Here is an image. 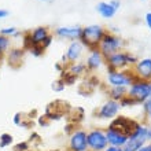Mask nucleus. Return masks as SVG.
<instances>
[{
  "label": "nucleus",
  "mask_w": 151,
  "mask_h": 151,
  "mask_svg": "<svg viewBox=\"0 0 151 151\" xmlns=\"http://www.w3.org/2000/svg\"><path fill=\"white\" fill-rule=\"evenodd\" d=\"M28 51L30 52V54H32L33 56H37V58H39V56L44 55V52H45V50H44V48L41 47V45H32V47L29 48Z\"/></svg>",
  "instance_id": "obj_25"
},
{
  "label": "nucleus",
  "mask_w": 151,
  "mask_h": 151,
  "mask_svg": "<svg viewBox=\"0 0 151 151\" xmlns=\"http://www.w3.org/2000/svg\"><path fill=\"white\" fill-rule=\"evenodd\" d=\"M147 143H151V127H147Z\"/></svg>",
  "instance_id": "obj_35"
},
{
  "label": "nucleus",
  "mask_w": 151,
  "mask_h": 151,
  "mask_svg": "<svg viewBox=\"0 0 151 151\" xmlns=\"http://www.w3.org/2000/svg\"><path fill=\"white\" fill-rule=\"evenodd\" d=\"M137 125H139V122L135 121V119L129 118V117H125V115H119V117H115V118L113 119L111 124H110L109 127L114 128V129H117L118 132H121V133H124L125 136L129 137V136L135 132Z\"/></svg>",
  "instance_id": "obj_8"
},
{
  "label": "nucleus",
  "mask_w": 151,
  "mask_h": 151,
  "mask_svg": "<svg viewBox=\"0 0 151 151\" xmlns=\"http://www.w3.org/2000/svg\"><path fill=\"white\" fill-rule=\"evenodd\" d=\"M103 151H124V150H122V147H113V146H109V147Z\"/></svg>",
  "instance_id": "obj_33"
},
{
  "label": "nucleus",
  "mask_w": 151,
  "mask_h": 151,
  "mask_svg": "<svg viewBox=\"0 0 151 151\" xmlns=\"http://www.w3.org/2000/svg\"><path fill=\"white\" fill-rule=\"evenodd\" d=\"M7 15H8V11H7V10H3V8H0V19H1V18H6Z\"/></svg>",
  "instance_id": "obj_34"
},
{
  "label": "nucleus",
  "mask_w": 151,
  "mask_h": 151,
  "mask_svg": "<svg viewBox=\"0 0 151 151\" xmlns=\"http://www.w3.org/2000/svg\"><path fill=\"white\" fill-rule=\"evenodd\" d=\"M128 95L131 96L137 104H143L148 98H151L150 81L137 78L131 87L128 88Z\"/></svg>",
  "instance_id": "obj_5"
},
{
  "label": "nucleus",
  "mask_w": 151,
  "mask_h": 151,
  "mask_svg": "<svg viewBox=\"0 0 151 151\" xmlns=\"http://www.w3.org/2000/svg\"><path fill=\"white\" fill-rule=\"evenodd\" d=\"M29 151H30V150H29Z\"/></svg>",
  "instance_id": "obj_38"
},
{
  "label": "nucleus",
  "mask_w": 151,
  "mask_h": 151,
  "mask_svg": "<svg viewBox=\"0 0 151 151\" xmlns=\"http://www.w3.org/2000/svg\"><path fill=\"white\" fill-rule=\"evenodd\" d=\"M0 35H3L6 37H18V36H22V33L19 32V29L14 28V26H10V28H4L0 30Z\"/></svg>",
  "instance_id": "obj_21"
},
{
  "label": "nucleus",
  "mask_w": 151,
  "mask_h": 151,
  "mask_svg": "<svg viewBox=\"0 0 151 151\" xmlns=\"http://www.w3.org/2000/svg\"><path fill=\"white\" fill-rule=\"evenodd\" d=\"M103 63H104V56L102 55V52L99 51V48L89 50V54H88L87 60H85V65H87L88 72L98 70V69H99Z\"/></svg>",
  "instance_id": "obj_15"
},
{
  "label": "nucleus",
  "mask_w": 151,
  "mask_h": 151,
  "mask_svg": "<svg viewBox=\"0 0 151 151\" xmlns=\"http://www.w3.org/2000/svg\"><path fill=\"white\" fill-rule=\"evenodd\" d=\"M119 102L117 100H113V99H109L107 102H104L100 109L98 110V117L102 119H114L119 113Z\"/></svg>",
  "instance_id": "obj_11"
},
{
  "label": "nucleus",
  "mask_w": 151,
  "mask_h": 151,
  "mask_svg": "<svg viewBox=\"0 0 151 151\" xmlns=\"http://www.w3.org/2000/svg\"><path fill=\"white\" fill-rule=\"evenodd\" d=\"M137 151H151V143H146L142 148H139Z\"/></svg>",
  "instance_id": "obj_32"
},
{
  "label": "nucleus",
  "mask_w": 151,
  "mask_h": 151,
  "mask_svg": "<svg viewBox=\"0 0 151 151\" xmlns=\"http://www.w3.org/2000/svg\"><path fill=\"white\" fill-rule=\"evenodd\" d=\"M50 28L48 26H37L29 32V36H30V41H32V45H41L43 41L50 36Z\"/></svg>",
  "instance_id": "obj_18"
},
{
  "label": "nucleus",
  "mask_w": 151,
  "mask_h": 151,
  "mask_svg": "<svg viewBox=\"0 0 151 151\" xmlns=\"http://www.w3.org/2000/svg\"><path fill=\"white\" fill-rule=\"evenodd\" d=\"M69 151H70V150H69Z\"/></svg>",
  "instance_id": "obj_39"
},
{
  "label": "nucleus",
  "mask_w": 151,
  "mask_h": 151,
  "mask_svg": "<svg viewBox=\"0 0 151 151\" xmlns=\"http://www.w3.org/2000/svg\"><path fill=\"white\" fill-rule=\"evenodd\" d=\"M136 102L133 99H132L131 96L129 95H127L125 96V98H122V99L119 100V106H121V107H128V106H136Z\"/></svg>",
  "instance_id": "obj_26"
},
{
  "label": "nucleus",
  "mask_w": 151,
  "mask_h": 151,
  "mask_svg": "<svg viewBox=\"0 0 151 151\" xmlns=\"http://www.w3.org/2000/svg\"><path fill=\"white\" fill-rule=\"evenodd\" d=\"M52 89L56 91V92H60V91H63L65 89V83H63V80L60 78V77L52 83Z\"/></svg>",
  "instance_id": "obj_27"
},
{
  "label": "nucleus",
  "mask_w": 151,
  "mask_h": 151,
  "mask_svg": "<svg viewBox=\"0 0 151 151\" xmlns=\"http://www.w3.org/2000/svg\"><path fill=\"white\" fill-rule=\"evenodd\" d=\"M137 58L129 51H121L111 54L104 58V63L107 66V72H114V70H124V69L133 68L137 63Z\"/></svg>",
  "instance_id": "obj_1"
},
{
  "label": "nucleus",
  "mask_w": 151,
  "mask_h": 151,
  "mask_svg": "<svg viewBox=\"0 0 151 151\" xmlns=\"http://www.w3.org/2000/svg\"><path fill=\"white\" fill-rule=\"evenodd\" d=\"M125 45V41H124L118 35H115L114 32L111 30H107V32L104 33L103 39L100 41L99 44V51L102 52V55L106 58V56L111 55V54H115V52L121 51Z\"/></svg>",
  "instance_id": "obj_3"
},
{
  "label": "nucleus",
  "mask_w": 151,
  "mask_h": 151,
  "mask_svg": "<svg viewBox=\"0 0 151 151\" xmlns=\"http://www.w3.org/2000/svg\"><path fill=\"white\" fill-rule=\"evenodd\" d=\"M60 78L63 80L65 85H73V84L76 83V80H77V77H76L74 74H72L70 72H68V70H63V72H62V76H60Z\"/></svg>",
  "instance_id": "obj_23"
},
{
  "label": "nucleus",
  "mask_w": 151,
  "mask_h": 151,
  "mask_svg": "<svg viewBox=\"0 0 151 151\" xmlns=\"http://www.w3.org/2000/svg\"><path fill=\"white\" fill-rule=\"evenodd\" d=\"M87 142L88 150L91 151H103L109 147L106 132L102 129H91L87 133Z\"/></svg>",
  "instance_id": "obj_7"
},
{
  "label": "nucleus",
  "mask_w": 151,
  "mask_h": 151,
  "mask_svg": "<svg viewBox=\"0 0 151 151\" xmlns=\"http://www.w3.org/2000/svg\"><path fill=\"white\" fill-rule=\"evenodd\" d=\"M147 143V127L143 124H139L135 132L128 137L127 143L122 147L124 151H137Z\"/></svg>",
  "instance_id": "obj_6"
},
{
  "label": "nucleus",
  "mask_w": 151,
  "mask_h": 151,
  "mask_svg": "<svg viewBox=\"0 0 151 151\" xmlns=\"http://www.w3.org/2000/svg\"><path fill=\"white\" fill-rule=\"evenodd\" d=\"M68 72L74 74L76 77H78V76L85 74L88 72V69H87V65L84 63V62H74V63H69Z\"/></svg>",
  "instance_id": "obj_20"
},
{
  "label": "nucleus",
  "mask_w": 151,
  "mask_h": 151,
  "mask_svg": "<svg viewBox=\"0 0 151 151\" xmlns=\"http://www.w3.org/2000/svg\"><path fill=\"white\" fill-rule=\"evenodd\" d=\"M137 77L133 73L132 68L124 70H114L107 74V84L110 87H127L129 88L135 83Z\"/></svg>",
  "instance_id": "obj_4"
},
{
  "label": "nucleus",
  "mask_w": 151,
  "mask_h": 151,
  "mask_svg": "<svg viewBox=\"0 0 151 151\" xmlns=\"http://www.w3.org/2000/svg\"><path fill=\"white\" fill-rule=\"evenodd\" d=\"M10 47V37H6L0 35V56H4Z\"/></svg>",
  "instance_id": "obj_22"
},
{
  "label": "nucleus",
  "mask_w": 151,
  "mask_h": 151,
  "mask_svg": "<svg viewBox=\"0 0 151 151\" xmlns=\"http://www.w3.org/2000/svg\"><path fill=\"white\" fill-rule=\"evenodd\" d=\"M81 30L83 28L76 25V26H59L55 29V35L59 39H65V40H80L81 36Z\"/></svg>",
  "instance_id": "obj_14"
},
{
  "label": "nucleus",
  "mask_w": 151,
  "mask_h": 151,
  "mask_svg": "<svg viewBox=\"0 0 151 151\" xmlns=\"http://www.w3.org/2000/svg\"><path fill=\"white\" fill-rule=\"evenodd\" d=\"M52 40H54V36H52V35H50V36H48L47 39H45V40L43 41V44H41V47H43L44 50H47V48L52 44Z\"/></svg>",
  "instance_id": "obj_30"
},
{
  "label": "nucleus",
  "mask_w": 151,
  "mask_h": 151,
  "mask_svg": "<svg viewBox=\"0 0 151 151\" xmlns=\"http://www.w3.org/2000/svg\"><path fill=\"white\" fill-rule=\"evenodd\" d=\"M107 93L110 96V99L119 102L122 98H125L128 95V88L127 87H110Z\"/></svg>",
  "instance_id": "obj_19"
},
{
  "label": "nucleus",
  "mask_w": 151,
  "mask_h": 151,
  "mask_svg": "<svg viewBox=\"0 0 151 151\" xmlns=\"http://www.w3.org/2000/svg\"><path fill=\"white\" fill-rule=\"evenodd\" d=\"M84 44L80 41V40H73L72 43L69 44L68 47V51L62 56V63L65 65H69V63H74V62H78V59L81 58L84 52Z\"/></svg>",
  "instance_id": "obj_9"
},
{
  "label": "nucleus",
  "mask_w": 151,
  "mask_h": 151,
  "mask_svg": "<svg viewBox=\"0 0 151 151\" xmlns=\"http://www.w3.org/2000/svg\"><path fill=\"white\" fill-rule=\"evenodd\" d=\"M30 150V143L29 142H21V143L14 146V151H29Z\"/></svg>",
  "instance_id": "obj_28"
},
{
  "label": "nucleus",
  "mask_w": 151,
  "mask_h": 151,
  "mask_svg": "<svg viewBox=\"0 0 151 151\" xmlns=\"http://www.w3.org/2000/svg\"><path fill=\"white\" fill-rule=\"evenodd\" d=\"M39 1H51V0H39Z\"/></svg>",
  "instance_id": "obj_36"
},
{
  "label": "nucleus",
  "mask_w": 151,
  "mask_h": 151,
  "mask_svg": "<svg viewBox=\"0 0 151 151\" xmlns=\"http://www.w3.org/2000/svg\"><path fill=\"white\" fill-rule=\"evenodd\" d=\"M25 50L24 47H14L11 48L10 51L7 52V63L11 66L12 69H18L22 66V62H24V56H25Z\"/></svg>",
  "instance_id": "obj_16"
},
{
  "label": "nucleus",
  "mask_w": 151,
  "mask_h": 151,
  "mask_svg": "<svg viewBox=\"0 0 151 151\" xmlns=\"http://www.w3.org/2000/svg\"><path fill=\"white\" fill-rule=\"evenodd\" d=\"M104 132H106L109 146H113V147H124L125 146V143H127V140H128V136H125L124 133H121L117 129L110 128V127Z\"/></svg>",
  "instance_id": "obj_17"
},
{
  "label": "nucleus",
  "mask_w": 151,
  "mask_h": 151,
  "mask_svg": "<svg viewBox=\"0 0 151 151\" xmlns=\"http://www.w3.org/2000/svg\"><path fill=\"white\" fill-rule=\"evenodd\" d=\"M150 89H151V81H150Z\"/></svg>",
  "instance_id": "obj_37"
},
{
  "label": "nucleus",
  "mask_w": 151,
  "mask_h": 151,
  "mask_svg": "<svg viewBox=\"0 0 151 151\" xmlns=\"http://www.w3.org/2000/svg\"><path fill=\"white\" fill-rule=\"evenodd\" d=\"M106 32H107V30H106L102 25H88V26H84L83 30H81L80 41H81V43L84 44V47H87L88 50L98 48Z\"/></svg>",
  "instance_id": "obj_2"
},
{
  "label": "nucleus",
  "mask_w": 151,
  "mask_h": 151,
  "mask_svg": "<svg viewBox=\"0 0 151 151\" xmlns=\"http://www.w3.org/2000/svg\"><path fill=\"white\" fill-rule=\"evenodd\" d=\"M132 70L137 78L151 81V58H143L137 60V63L132 68Z\"/></svg>",
  "instance_id": "obj_13"
},
{
  "label": "nucleus",
  "mask_w": 151,
  "mask_h": 151,
  "mask_svg": "<svg viewBox=\"0 0 151 151\" xmlns=\"http://www.w3.org/2000/svg\"><path fill=\"white\" fill-rule=\"evenodd\" d=\"M144 21H146V25L148 26V29L151 30V11H148L147 14H146V17H144Z\"/></svg>",
  "instance_id": "obj_31"
},
{
  "label": "nucleus",
  "mask_w": 151,
  "mask_h": 151,
  "mask_svg": "<svg viewBox=\"0 0 151 151\" xmlns=\"http://www.w3.org/2000/svg\"><path fill=\"white\" fill-rule=\"evenodd\" d=\"M87 133L84 129H76L69 139V150L70 151H88Z\"/></svg>",
  "instance_id": "obj_10"
},
{
  "label": "nucleus",
  "mask_w": 151,
  "mask_h": 151,
  "mask_svg": "<svg viewBox=\"0 0 151 151\" xmlns=\"http://www.w3.org/2000/svg\"><path fill=\"white\" fill-rule=\"evenodd\" d=\"M11 143H12V136L10 135V133H3V135H0V147L1 148L8 147Z\"/></svg>",
  "instance_id": "obj_24"
},
{
  "label": "nucleus",
  "mask_w": 151,
  "mask_h": 151,
  "mask_svg": "<svg viewBox=\"0 0 151 151\" xmlns=\"http://www.w3.org/2000/svg\"><path fill=\"white\" fill-rule=\"evenodd\" d=\"M143 109H144V111H146L148 118H151V98H148L143 103Z\"/></svg>",
  "instance_id": "obj_29"
},
{
  "label": "nucleus",
  "mask_w": 151,
  "mask_h": 151,
  "mask_svg": "<svg viewBox=\"0 0 151 151\" xmlns=\"http://www.w3.org/2000/svg\"><path fill=\"white\" fill-rule=\"evenodd\" d=\"M121 7V1L119 0H110V1H100L96 4V11L99 12L100 15L109 19L115 15V12Z\"/></svg>",
  "instance_id": "obj_12"
}]
</instances>
